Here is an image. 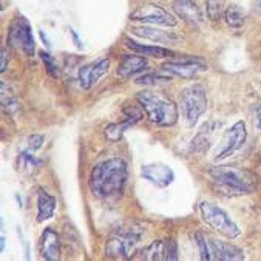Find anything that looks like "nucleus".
I'll return each mask as SVG.
<instances>
[{"instance_id": "5701e85b", "label": "nucleus", "mask_w": 261, "mask_h": 261, "mask_svg": "<svg viewBox=\"0 0 261 261\" xmlns=\"http://www.w3.org/2000/svg\"><path fill=\"white\" fill-rule=\"evenodd\" d=\"M132 125H135L133 121L124 119L122 122H115V124L107 125V127H106V132H103V133H106V138H107L110 142H118V141L124 136V133H125Z\"/></svg>"}, {"instance_id": "f257e3e1", "label": "nucleus", "mask_w": 261, "mask_h": 261, "mask_svg": "<svg viewBox=\"0 0 261 261\" xmlns=\"http://www.w3.org/2000/svg\"><path fill=\"white\" fill-rule=\"evenodd\" d=\"M128 169L121 158H110L93 167L88 179L91 193L99 199L119 198L127 186Z\"/></svg>"}, {"instance_id": "2eb2a0df", "label": "nucleus", "mask_w": 261, "mask_h": 261, "mask_svg": "<svg viewBox=\"0 0 261 261\" xmlns=\"http://www.w3.org/2000/svg\"><path fill=\"white\" fill-rule=\"evenodd\" d=\"M172 8H173L175 14L189 25L196 27V25H201L204 22L202 11L196 5V2H193V0H175Z\"/></svg>"}, {"instance_id": "412c9836", "label": "nucleus", "mask_w": 261, "mask_h": 261, "mask_svg": "<svg viewBox=\"0 0 261 261\" xmlns=\"http://www.w3.org/2000/svg\"><path fill=\"white\" fill-rule=\"evenodd\" d=\"M215 122H205L199 133L196 135V138L193 139L192 142V150L198 151V153H202L208 148V144H211V138L214 135V130H215Z\"/></svg>"}, {"instance_id": "473e14b6", "label": "nucleus", "mask_w": 261, "mask_h": 261, "mask_svg": "<svg viewBox=\"0 0 261 261\" xmlns=\"http://www.w3.org/2000/svg\"><path fill=\"white\" fill-rule=\"evenodd\" d=\"M39 34H40V39H42V40L45 42V45H46V46H49V43H48V39H46V36L43 34V31H42V30L39 31Z\"/></svg>"}, {"instance_id": "423d86ee", "label": "nucleus", "mask_w": 261, "mask_h": 261, "mask_svg": "<svg viewBox=\"0 0 261 261\" xmlns=\"http://www.w3.org/2000/svg\"><path fill=\"white\" fill-rule=\"evenodd\" d=\"M142 230L136 227H125L119 229L107 240L106 244V255L115 259H127L136 250L141 241Z\"/></svg>"}, {"instance_id": "7ed1b4c3", "label": "nucleus", "mask_w": 261, "mask_h": 261, "mask_svg": "<svg viewBox=\"0 0 261 261\" xmlns=\"http://www.w3.org/2000/svg\"><path fill=\"white\" fill-rule=\"evenodd\" d=\"M141 109L150 122L158 127H172L178 122L179 110L176 103L163 93L142 90L136 94Z\"/></svg>"}, {"instance_id": "dca6fc26", "label": "nucleus", "mask_w": 261, "mask_h": 261, "mask_svg": "<svg viewBox=\"0 0 261 261\" xmlns=\"http://www.w3.org/2000/svg\"><path fill=\"white\" fill-rule=\"evenodd\" d=\"M40 253L46 261H56L61 258V238L53 227H46L40 237Z\"/></svg>"}, {"instance_id": "4be33fe9", "label": "nucleus", "mask_w": 261, "mask_h": 261, "mask_svg": "<svg viewBox=\"0 0 261 261\" xmlns=\"http://www.w3.org/2000/svg\"><path fill=\"white\" fill-rule=\"evenodd\" d=\"M224 20L230 28H241L246 23V13L243 11L241 7L238 5H230L229 8H226L224 11Z\"/></svg>"}, {"instance_id": "393cba45", "label": "nucleus", "mask_w": 261, "mask_h": 261, "mask_svg": "<svg viewBox=\"0 0 261 261\" xmlns=\"http://www.w3.org/2000/svg\"><path fill=\"white\" fill-rule=\"evenodd\" d=\"M227 0H207L205 2V10H207V17L211 20H218L223 14L224 7Z\"/></svg>"}, {"instance_id": "4468645a", "label": "nucleus", "mask_w": 261, "mask_h": 261, "mask_svg": "<svg viewBox=\"0 0 261 261\" xmlns=\"http://www.w3.org/2000/svg\"><path fill=\"white\" fill-rule=\"evenodd\" d=\"M208 250H211V256L212 259H218V261H241L244 259V252L230 244V243H224L215 238H208Z\"/></svg>"}, {"instance_id": "c756f323", "label": "nucleus", "mask_w": 261, "mask_h": 261, "mask_svg": "<svg viewBox=\"0 0 261 261\" xmlns=\"http://www.w3.org/2000/svg\"><path fill=\"white\" fill-rule=\"evenodd\" d=\"M8 61H10V53H8V48L4 45L2 49H0V71H2V73L7 71Z\"/></svg>"}, {"instance_id": "ddd939ff", "label": "nucleus", "mask_w": 261, "mask_h": 261, "mask_svg": "<svg viewBox=\"0 0 261 261\" xmlns=\"http://www.w3.org/2000/svg\"><path fill=\"white\" fill-rule=\"evenodd\" d=\"M141 175L144 179L150 181L156 187H167L173 182L175 173L173 170L161 163H154V164H145L141 169Z\"/></svg>"}, {"instance_id": "aec40b11", "label": "nucleus", "mask_w": 261, "mask_h": 261, "mask_svg": "<svg viewBox=\"0 0 261 261\" xmlns=\"http://www.w3.org/2000/svg\"><path fill=\"white\" fill-rule=\"evenodd\" d=\"M125 45L135 51V53H139L142 56H150V58H154V59H163V58H170L173 56L175 53L170 51L169 48H164V46H160V45H142V43H138L132 39H125Z\"/></svg>"}, {"instance_id": "a878e982", "label": "nucleus", "mask_w": 261, "mask_h": 261, "mask_svg": "<svg viewBox=\"0 0 261 261\" xmlns=\"http://www.w3.org/2000/svg\"><path fill=\"white\" fill-rule=\"evenodd\" d=\"M195 240H196V246H198V250L201 253V259H212L211 256V250H208V238L202 233H196L195 235Z\"/></svg>"}, {"instance_id": "c9c22d12", "label": "nucleus", "mask_w": 261, "mask_h": 261, "mask_svg": "<svg viewBox=\"0 0 261 261\" xmlns=\"http://www.w3.org/2000/svg\"><path fill=\"white\" fill-rule=\"evenodd\" d=\"M259 166H261V158H259Z\"/></svg>"}, {"instance_id": "f03ea898", "label": "nucleus", "mask_w": 261, "mask_h": 261, "mask_svg": "<svg viewBox=\"0 0 261 261\" xmlns=\"http://www.w3.org/2000/svg\"><path fill=\"white\" fill-rule=\"evenodd\" d=\"M207 173L218 189L229 196L247 195L256 187V176L250 170L238 166H214Z\"/></svg>"}, {"instance_id": "bb28decb", "label": "nucleus", "mask_w": 261, "mask_h": 261, "mask_svg": "<svg viewBox=\"0 0 261 261\" xmlns=\"http://www.w3.org/2000/svg\"><path fill=\"white\" fill-rule=\"evenodd\" d=\"M40 59L45 64V68H46L49 76H53V77L59 76V70H58V65H56L53 56H51L49 53H46V51H40Z\"/></svg>"}, {"instance_id": "cd10ccee", "label": "nucleus", "mask_w": 261, "mask_h": 261, "mask_svg": "<svg viewBox=\"0 0 261 261\" xmlns=\"http://www.w3.org/2000/svg\"><path fill=\"white\" fill-rule=\"evenodd\" d=\"M122 113H124L125 119H130V121H133L135 124H136V122H139V121L144 118L142 112H141L136 106H127V107H124Z\"/></svg>"}, {"instance_id": "9b49d317", "label": "nucleus", "mask_w": 261, "mask_h": 261, "mask_svg": "<svg viewBox=\"0 0 261 261\" xmlns=\"http://www.w3.org/2000/svg\"><path fill=\"white\" fill-rule=\"evenodd\" d=\"M110 70V59H99L96 62H91L82 68H79L77 81L82 90H91L93 85L97 84V81L106 76Z\"/></svg>"}, {"instance_id": "9d476101", "label": "nucleus", "mask_w": 261, "mask_h": 261, "mask_svg": "<svg viewBox=\"0 0 261 261\" xmlns=\"http://www.w3.org/2000/svg\"><path fill=\"white\" fill-rule=\"evenodd\" d=\"M161 68H163V71H167L172 76H178L182 79H192L199 71L207 70V64L199 58L186 56L181 61H167L163 64Z\"/></svg>"}, {"instance_id": "f8f14e48", "label": "nucleus", "mask_w": 261, "mask_h": 261, "mask_svg": "<svg viewBox=\"0 0 261 261\" xmlns=\"http://www.w3.org/2000/svg\"><path fill=\"white\" fill-rule=\"evenodd\" d=\"M141 258L158 259V261H173L178 258V246L173 240H158L153 241L142 250Z\"/></svg>"}, {"instance_id": "f3484780", "label": "nucleus", "mask_w": 261, "mask_h": 261, "mask_svg": "<svg viewBox=\"0 0 261 261\" xmlns=\"http://www.w3.org/2000/svg\"><path fill=\"white\" fill-rule=\"evenodd\" d=\"M132 33L139 36V37H144V39H148L151 42H156V43H175L178 40V36L175 33L158 30L154 25L135 27V28H132Z\"/></svg>"}, {"instance_id": "20e7f679", "label": "nucleus", "mask_w": 261, "mask_h": 261, "mask_svg": "<svg viewBox=\"0 0 261 261\" xmlns=\"http://www.w3.org/2000/svg\"><path fill=\"white\" fill-rule=\"evenodd\" d=\"M198 208H199L202 221L211 229H214L215 232H218L230 240L238 238L241 235V229L238 227V224L229 217V214L224 211V208H221L215 202L202 201V202H199Z\"/></svg>"}, {"instance_id": "39448f33", "label": "nucleus", "mask_w": 261, "mask_h": 261, "mask_svg": "<svg viewBox=\"0 0 261 261\" xmlns=\"http://www.w3.org/2000/svg\"><path fill=\"white\" fill-rule=\"evenodd\" d=\"M179 106L184 121L193 127L207 110V94L201 84H193L184 88L179 94Z\"/></svg>"}, {"instance_id": "6ab92c4d", "label": "nucleus", "mask_w": 261, "mask_h": 261, "mask_svg": "<svg viewBox=\"0 0 261 261\" xmlns=\"http://www.w3.org/2000/svg\"><path fill=\"white\" fill-rule=\"evenodd\" d=\"M56 212V198L49 195L46 190H37V223H43L53 218Z\"/></svg>"}, {"instance_id": "0eeeda50", "label": "nucleus", "mask_w": 261, "mask_h": 261, "mask_svg": "<svg viewBox=\"0 0 261 261\" xmlns=\"http://www.w3.org/2000/svg\"><path fill=\"white\" fill-rule=\"evenodd\" d=\"M246 139H247L246 124H244V121H237L221 136V139L214 151V161L220 163V161L230 158V156L235 154L240 148H243V145L246 144Z\"/></svg>"}, {"instance_id": "2f4dec72", "label": "nucleus", "mask_w": 261, "mask_h": 261, "mask_svg": "<svg viewBox=\"0 0 261 261\" xmlns=\"http://www.w3.org/2000/svg\"><path fill=\"white\" fill-rule=\"evenodd\" d=\"M70 33L73 34V39H74V42H76V45H77V46H81V42H79V37H77V34H76V33H74L73 30H70Z\"/></svg>"}, {"instance_id": "c85d7f7f", "label": "nucleus", "mask_w": 261, "mask_h": 261, "mask_svg": "<svg viewBox=\"0 0 261 261\" xmlns=\"http://www.w3.org/2000/svg\"><path fill=\"white\" fill-rule=\"evenodd\" d=\"M43 141H45V138L42 135H33V136H30L28 138V150L30 151L39 150L43 145Z\"/></svg>"}, {"instance_id": "1a4fd4ad", "label": "nucleus", "mask_w": 261, "mask_h": 261, "mask_svg": "<svg viewBox=\"0 0 261 261\" xmlns=\"http://www.w3.org/2000/svg\"><path fill=\"white\" fill-rule=\"evenodd\" d=\"M11 45H14L17 49H22L27 56H33L34 49H36V43H34V37H33V30L31 25L27 19L20 17L16 19L10 28V36H8Z\"/></svg>"}, {"instance_id": "b1692460", "label": "nucleus", "mask_w": 261, "mask_h": 261, "mask_svg": "<svg viewBox=\"0 0 261 261\" xmlns=\"http://www.w3.org/2000/svg\"><path fill=\"white\" fill-rule=\"evenodd\" d=\"M172 81V76L161 74V73H147L144 76H139L135 82L138 85H147V87H156V85H163L169 84Z\"/></svg>"}, {"instance_id": "72a5a7b5", "label": "nucleus", "mask_w": 261, "mask_h": 261, "mask_svg": "<svg viewBox=\"0 0 261 261\" xmlns=\"http://www.w3.org/2000/svg\"><path fill=\"white\" fill-rule=\"evenodd\" d=\"M255 11L261 14V0H256V4H255Z\"/></svg>"}, {"instance_id": "6e6552de", "label": "nucleus", "mask_w": 261, "mask_h": 261, "mask_svg": "<svg viewBox=\"0 0 261 261\" xmlns=\"http://www.w3.org/2000/svg\"><path fill=\"white\" fill-rule=\"evenodd\" d=\"M130 20L133 22H141L145 25H154V27H176L178 20L163 7L154 5V4H147L139 8H136L130 14Z\"/></svg>"}, {"instance_id": "a211bd4d", "label": "nucleus", "mask_w": 261, "mask_h": 261, "mask_svg": "<svg viewBox=\"0 0 261 261\" xmlns=\"http://www.w3.org/2000/svg\"><path fill=\"white\" fill-rule=\"evenodd\" d=\"M147 59L142 55H125L122 56L119 67H118V74L121 77H130L136 73H141L147 68Z\"/></svg>"}, {"instance_id": "f704fd0d", "label": "nucleus", "mask_w": 261, "mask_h": 261, "mask_svg": "<svg viewBox=\"0 0 261 261\" xmlns=\"http://www.w3.org/2000/svg\"><path fill=\"white\" fill-rule=\"evenodd\" d=\"M5 250V237H2V252Z\"/></svg>"}, {"instance_id": "7c9ffc66", "label": "nucleus", "mask_w": 261, "mask_h": 261, "mask_svg": "<svg viewBox=\"0 0 261 261\" xmlns=\"http://www.w3.org/2000/svg\"><path fill=\"white\" fill-rule=\"evenodd\" d=\"M253 125L261 133V106H256L253 110Z\"/></svg>"}]
</instances>
